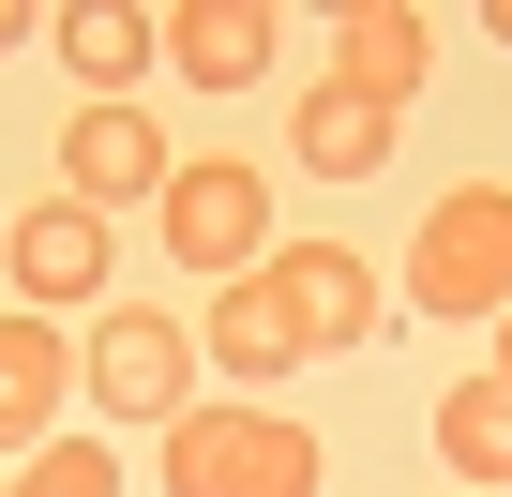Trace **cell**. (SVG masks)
<instances>
[{
    "mask_svg": "<svg viewBox=\"0 0 512 497\" xmlns=\"http://www.w3.org/2000/svg\"><path fill=\"white\" fill-rule=\"evenodd\" d=\"M317 482H332V452L287 407H181L166 422V497H317Z\"/></svg>",
    "mask_w": 512,
    "mask_h": 497,
    "instance_id": "6da1fadb",
    "label": "cell"
},
{
    "mask_svg": "<svg viewBox=\"0 0 512 497\" xmlns=\"http://www.w3.org/2000/svg\"><path fill=\"white\" fill-rule=\"evenodd\" d=\"M407 317H512V181H452L407 241Z\"/></svg>",
    "mask_w": 512,
    "mask_h": 497,
    "instance_id": "7a4b0ae2",
    "label": "cell"
},
{
    "mask_svg": "<svg viewBox=\"0 0 512 497\" xmlns=\"http://www.w3.org/2000/svg\"><path fill=\"white\" fill-rule=\"evenodd\" d=\"M151 211H166V257L211 272V287H241L256 257H272V181H256V151H181Z\"/></svg>",
    "mask_w": 512,
    "mask_h": 497,
    "instance_id": "3957f363",
    "label": "cell"
},
{
    "mask_svg": "<svg viewBox=\"0 0 512 497\" xmlns=\"http://www.w3.org/2000/svg\"><path fill=\"white\" fill-rule=\"evenodd\" d=\"M76 392H91L106 422H151V437H166V422L196 407V332L151 317V302H106L91 347H76Z\"/></svg>",
    "mask_w": 512,
    "mask_h": 497,
    "instance_id": "277c9868",
    "label": "cell"
},
{
    "mask_svg": "<svg viewBox=\"0 0 512 497\" xmlns=\"http://www.w3.org/2000/svg\"><path fill=\"white\" fill-rule=\"evenodd\" d=\"M272 287H287L302 347H377L392 332V287H377V257H347V241H272Z\"/></svg>",
    "mask_w": 512,
    "mask_h": 497,
    "instance_id": "5b68a950",
    "label": "cell"
},
{
    "mask_svg": "<svg viewBox=\"0 0 512 497\" xmlns=\"http://www.w3.org/2000/svg\"><path fill=\"white\" fill-rule=\"evenodd\" d=\"M0 272H16V302L31 317H61V302H106V211H76V196H46V211H16V241H0Z\"/></svg>",
    "mask_w": 512,
    "mask_h": 497,
    "instance_id": "8992f818",
    "label": "cell"
},
{
    "mask_svg": "<svg viewBox=\"0 0 512 497\" xmlns=\"http://www.w3.org/2000/svg\"><path fill=\"white\" fill-rule=\"evenodd\" d=\"M166 136H151V106H76L61 121V196L76 211H121V196H166Z\"/></svg>",
    "mask_w": 512,
    "mask_h": 497,
    "instance_id": "52a82bcc",
    "label": "cell"
},
{
    "mask_svg": "<svg viewBox=\"0 0 512 497\" xmlns=\"http://www.w3.org/2000/svg\"><path fill=\"white\" fill-rule=\"evenodd\" d=\"M46 46L91 76V106H136V76L166 61V16H136V0H61V16H46Z\"/></svg>",
    "mask_w": 512,
    "mask_h": 497,
    "instance_id": "ba28073f",
    "label": "cell"
},
{
    "mask_svg": "<svg viewBox=\"0 0 512 497\" xmlns=\"http://www.w3.org/2000/svg\"><path fill=\"white\" fill-rule=\"evenodd\" d=\"M196 347H211V362H226L241 392H272V377L302 362V317H287V287H272V257H256L241 287H211V332H196Z\"/></svg>",
    "mask_w": 512,
    "mask_h": 497,
    "instance_id": "9c48e42d",
    "label": "cell"
},
{
    "mask_svg": "<svg viewBox=\"0 0 512 497\" xmlns=\"http://www.w3.org/2000/svg\"><path fill=\"white\" fill-rule=\"evenodd\" d=\"M61 392H76V347H61V332H46L31 302H16V317H0V452H16V467L46 452V422H61Z\"/></svg>",
    "mask_w": 512,
    "mask_h": 497,
    "instance_id": "30bf717a",
    "label": "cell"
},
{
    "mask_svg": "<svg viewBox=\"0 0 512 497\" xmlns=\"http://www.w3.org/2000/svg\"><path fill=\"white\" fill-rule=\"evenodd\" d=\"M422 16H407V0H347V16H332V91H362V106H407L422 91Z\"/></svg>",
    "mask_w": 512,
    "mask_h": 497,
    "instance_id": "8fae6325",
    "label": "cell"
},
{
    "mask_svg": "<svg viewBox=\"0 0 512 497\" xmlns=\"http://www.w3.org/2000/svg\"><path fill=\"white\" fill-rule=\"evenodd\" d=\"M166 61L196 91H256V76H272V0H181V16H166Z\"/></svg>",
    "mask_w": 512,
    "mask_h": 497,
    "instance_id": "7c38bea8",
    "label": "cell"
},
{
    "mask_svg": "<svg viewBox=\"0 0 512 497\" xmlns=\"http://www.w3.org/2000/svg\"><path fill=\"white\" fill-rule=\"evenodd\" d=\"M287 151H302L317 181H377V166H392V106H362V91H332V76H317V91H302V121H287Z\"/></svg>",
    "mask_w": 512,
    "mask_h": 497,
    "instance_id": "4fadbf2b",
    "label": "cell"
},
{
    "mask_svg": "<svg viewBox=\"0 0 512 497\" xmlns=\"http://www.w3.org/2000/svg\"><path fill=\"white\" fill-rule=\"evenodd\" d=\"M437 452L467 467V497H482V482H512V392H497V377L437 392Z\"/></svg>",
    "mask_w": 512,
    "mask_h": 497,
    "instance_id": "5bb4252c",
    "label": "cell"
},
{
    "mask_svg": "<svg viewBox=\"0 0 512 497\" xmlns=\"http://www.w3.org/2000/svg\"><path fill=\"white\" fill-rule=\"evenodd\" d=\"M0 497H121V452H106V437H46Z\"/></svg>",
    "mask_w": 512,
    "mask_h": 497,
    "instance_id": "9a60e30c",
    "label": "cell"
},
{
    "mask_svg": "<svg viewBox=\"0 0 512 497\" xmlns=\"http://www.w3.org/2000/svg\"><path fill=\"white\" fill-rule=\"evenodd\" d=\"M31 31H46V16H16V0H0V46H31Z\"/></svg>",
    "mask_w": 512,
    "mask_h": 497,
    "instance_id": "2e32d148",
    "label": "cell"
},
{
    "mask_svg": "<svg viewBox=\"0 0 512 497\" xmlns=\"http://www.w3.org/2000/svg\"><path fill=\"white\" fill-rule=\"evenodd\" d=\"M482 377H497V392H512V317H497V362H482Z\"/></svg>",
    "mask_w": 512,
    "mask_h": 497,
    "instance_id": "e0dca14e",
    "label": "cell"
},
{
    "mask_svg": "<svg viewBox=\"0 0 512 497\" xmlns=\"http://www.w3.org/2000/svg\"><path fill=\"white\" fill-rule=\"evenodd\" d=\"M482 31H497V46H512V0H497V16H482Z\"/></svg>",
    "mask_w": 512,
    "mask_h": 497,
    "instance_id": "ac0fdd59",
    "label": "cell"
},
{
    "mask_svg": "<svg viewBox=\"0 0 512 497\" xmlns=\"http://www.w3.org/2000/svg\"><path fill=\"white\" fill-rule=\"evenodd\" d=\"M0 241H16V211H0Z\"/></svg>",
    "mask_w": 512,
    "mask_h": 497,
    "instance_id": "d6986e66",
    "label": "cell"
},
{
    "mask_svg": "<svg viewBox=\"0 0 512 497\" xmlns=\"http://www.w3.org/2000/svg\"><path fill=\"white\" fill-rule=\"evenodd\" d=\"M497 497H512V482H497Z\"/></svg>",
    "mask_w": 512,
    "mask_h": 497,
    "instance_id": "ffe728a7",
    "label": "cell"
}]
</instances>
